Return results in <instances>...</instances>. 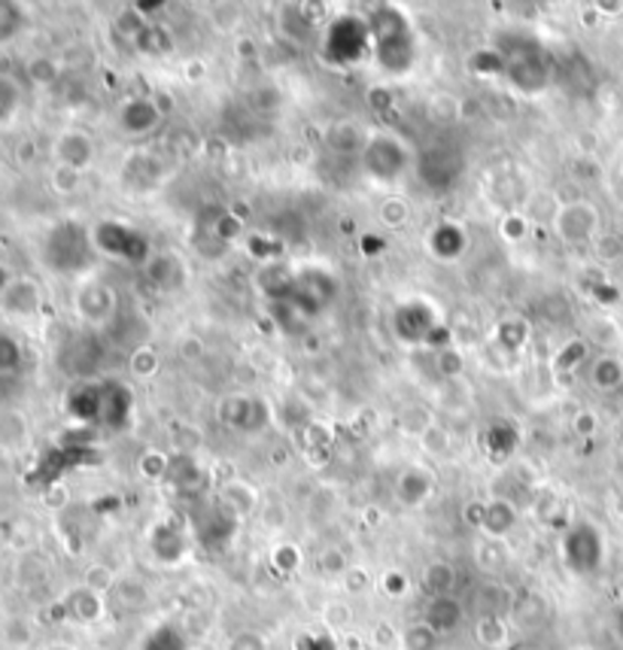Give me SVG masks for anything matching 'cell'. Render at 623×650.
Masks as SVG:
<instances>
[{
  "instance_id": "obj_1",
  "label": "cell",
  "mask_w": 623,
  "mask_h": 650,
  "mask_svg": "<svg viewBox=\"0 0 623 650\" xmlns=\"http://www.w3.org/2000/svg\"><path fill=\"white\" fill-rule=\"evenodd\" d=\"M460 624V605L447 596H439V599L429 605V626L435 632H444V629H453Z\"/></svg>"
},
{
  "instance_id": "obj_2",
  "label": "cell",
  "mask_w": 623,
  "mask_h": 650,
  "mask_svg": "<svg viewBox=\"0 0 623 650\" xmlns=\"http://www.w3.org/2000/svg\"><path fill=\"white\" fill-rule=\"evenodd\" d=\"M15 107H19V88H15L13 79L0 76V125L13 119Z\"/></svg>"
},
{
  "instance_id": "obj_3",
  "label": "cell",
  "mask_w": 623,
  "mask_h": 650,
  "mask_svg": "<svg viewBox=\"0 0 623 650\" xmlns=\"http://www.w3.org/2000/svg\"><path fill=\"white\" fill-rule=\"evenodd\" d=\"M435 629L432 626H416V629H408V638H404V648L408 650H432L435 648Z\"/></svg>"
},
{
  "instance_id": "obj_4",
  "label": "cell",
  "mask_w": 623,
  "mask_h": 650,
  "mask_svg": "<svg viewBox=\"0 0 623 650\" xmlns=\"http://www.w3.org/2000/svg\"><path fill=\"white\" fill-rule=\"evenodd\" d=\"M19 344L13 338H0V371H13L19 365Z\"/></svg>"
},
{
  "instance_id": "obj_5",
  "label": "cell",
  "mask_w": 623,
  "mask_h": 650,
  "mask_svg": "<svg viewBox=\"0 0 623 650\" xmlns=\"http://www.w3.org/2000/svg\"><path fill=\"white\" fill-rule=\"evenodd\" d=\"M7 286H10V274H7V270L0 268V295L7 292Z\"/></svg>"
}]
</instances>
